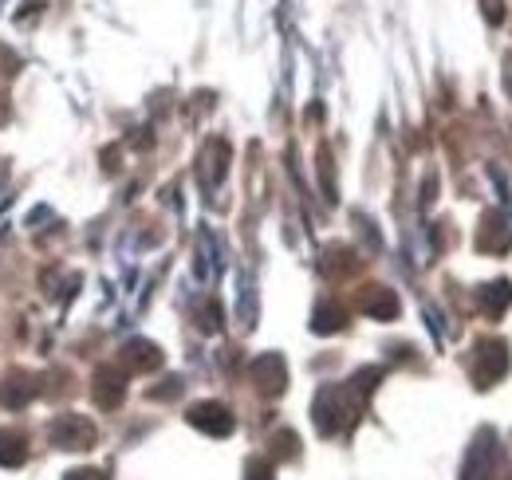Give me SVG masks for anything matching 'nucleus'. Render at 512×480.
Segmentation results:
<instances>
[{
	"instance_id": "obj_1",
	"label": "nucleus",
	"mask_w": 512,
	"mask_h": 480,
	"mask_svg": "<svg viewBox=\"0 0 512 480\" xmlns=\"http://www.w3.org/2000/svg\"><path fill=\"white\" fill-rule=\"evenodd\" d=\"M383 382V370L379 366H367L359 374H351L343 386H323L316 394V406H312V421L323 437H335V433H347L355 429L363 418V406L367 398L375 394V386Z\"/></svg>"
},
{
	"instance_id": "obj_2",
	"label": "nucleus",
	"mask_w": 512,
	"mask_h": 480,
	"mask_svg": "<svg viewBox=\"0 0 512 480\" xmlns=\"http://www.w3.org/2000/svg\"><path fill=\"white\" fill-rule=\"evenodd\" d=\"M509 366H512V355L505 339H477L473 351H469V359H465V370H469V378H473L477 390H493L509 374Z\"/></svg>"
},
{
	"instance_id": "obj_3",
	"label": "nucleus",
	"mask_w": 512,
	"mask_h": 480,
	"mask_svg": "<svg viewBox=\"0 0 512 480\" xmlns=\"http://www.w3.org/2000/svg\"><path fill=\"white\" fill-rule=\"evenodd\" d=\"M501 457H505V449H501V437H497V429H477L473 433V441L465 445V457H461V473L457 480H493L497 477V469H501Z\"/></svg>"
},
{
	"instance_id": "obj_4",
	"label": "nucleus",
	"mask_w": 512,
	"mask_h": 480,
	"mask_svg": "<svg viewBox=\"0 0 512 480\" xmlns=\"http://www.w3.org/2000/svg\"><path fill=\"white\" fill-rule=\"evenodd\" d=\"M48 441L56 449H67V453H87V449L99 445V429H95V421H87L83 414H60L48 425Z\"/></svg>"
},
{
	"instance_id": "obj_5",
	"label": "nucleus",
	"mask_w": 512,
	"mask_h": 480,
	"mask_svg": "<svg viewBox=\"0 0 512 480\" xmlns=\"http://www.w3.org/2000/svg\"><path fill=\"white\" fill-rule=\"evenodd\" d=\"M249 382L256 386V394H264V398H280L284 390H288V362L280 359V355H260L253 359L249 366Z\"/></svg>"
},
{
	"instance_id": "obj_6",
	"label": "nucleus",
	"mask_w": 512,
	"mask_h": 480,
	"mask_svg": "<svg viewBox=\"0 0 512 480\" xmlns=\"http://www.w3.org/2000/svg\"><path fill=\"white\" fill-rule=\"evenodd\" d=\"M91 398L99 410H119L123 398H127V370L123 366H99L95 378H91Z\"/></svg>"
},
{
	"instance_id": "obj_7",
	"label": "nucleus",
	"mask_w": 512,
	"mask_h": 480,
	"mask_svg": "<svg viewBox=\"0 0 512 480\" xmlns=\"http://www.w3.org/2000/svg\"><path fill=\"white\" fill-rule=\"evenodd\" d=\"M186 421H190L193 429H201L205 437H229V433L237 429L233 410H229V406H221V402H193Z\"/></svg>"
},
{
	"instance_id": "obj_8",
	"label": "nucleus",
	"mask_w": 512,
	"mask_h": 480,
	"mask_svg": "<svg viewBox=\"0 0 512 480\" xmlns=\"http://www.w3.org/2000/svg\"><path fill=\"white\" fill-rule=\"evenodd\" d=\"M359 311H363L367 319L390 323V319H398L402 303H398V296H394V292H390L386 284H367V288L359 292Z\"/></svg>"
},
{
	"instance_id": "obj_9",
	"label": "nucleus",
	"mask_w": 512,
	"mask_h": 480,
	"mask_svg": "<svg viewBox=\"0 0 512 480\" xmlns=\"http://www.w3.org/2000/svg\"><path fill=\"white\" fill-rule=\"evenodd\" d=\"M512 244V225L501 217V213H485L481 217V229H477V252H485V256H501V252H509Z\"/></svg>"
},
{
	"instance_id": "obj_10",
	"label": "nucleus",
	"mask_w": 512,
	"mask_h": 480,
	"mask_svg": "<svg viewBox=\"0 0 512 480\" xmlns=\"http://www.w3.org/2000/svg\"><path fill=\"white\" fill-rule=\"evenodd\" d=\"M119 359H123V370H127V374H150V370L162 366V351H158L150 339H130L127 347L119 351Z\"/></svg>"
},
{
	"instance_id": "obj_11",
	"label": "nucleus",
	"mask_w": 512,
	"mask_h": 480,
	"mask_svg": "<svg viewBox=\"0 0 512 480\" xmlns=\"http://www.w3.org/2000/svg\"><path fill=\"white\" fill-rule=\"evenodd\" d=\"M32 398H36V382H32V374L12 370V374L0 382V406H4V410H24Z\"/></svg>"
},
{
	"instance_id": "obj_12",
	"label": "nucleus",
	"mask_w": 512,
	"mask_h": 480,
	"mask_svg": "<svg viewBox=\"0 0 512 480\" xmlns=\"http://www.w3.org/2000/svg\"><path fill=\"white\" fill-rule=\"evenodd\" d=\"M477 307L485 319H501L512 307V284L509 280H493V284H481L477 288Z\"/></svg>"
},
{
	"instance_id": "obj_13",
	"label": "nucleus",
	"mask_w": 512,
	"mask_h": 480,
	"mask_svg": "<svg viewBox=\"0 0 512 480\" xmlns=\"http://www.w3.org/2000/svg\"><path fill=\"white\" fill-rule=\"evenodd\" d=\"M225 170H229V142L213 138L205 146V154H201V178H205V185H217L225 178Z\"/></svg>"
},
{
	"instance_id": "obj_14",
	"label": "nucleus",
	"mask_w": 512,
	"mask_h": 480,
	"mask_svg": "<svg viewBox=\"0 0 512 480\" xmlns=\"http://www.w3.org/2000/svg\"><path fill=\"white\" fill-rule=\"evenodd\" d=\"M28 461V437L20 429H0V469H20Z\"/></svg>"
},
{
	"instance_id": "obj_15",
	"label": "nucleus",
	"mask_w": 512,
	"mask_h": 480,
	"mask_svg": "<svg viewBox=\"0 0 512 480\" xmlns=\"http://www.w3.org/2000/svg\"><path fill=\"white\" fill-rule=\"evenodd\" d=\"M343 327H347L343 303H335V300L316 303V311H312V331H316V335H335V331H343Z\"/></svg>"
},
{
	"instance_id": "obj_16",
	"label": "nucleus",
	"mask_w": 512,
	"mask_h": 480,
	"mask_svg": "<svg viewBox=\"0 0 512 480\" xmlns=\"http://www.w3.org/2000/svg\"><path fill=\"white\" fill-rule=\"evenodd\" d=\"M359 268V256L347 248V244H331L327 252H323V272L327 276H351Z\"/></svg>"
},
{
	"instance_id": "obj_17",
	"label": "nucleus",
	"mask_w": 512,
	"mask_h": 480,
	"mask_svg": "<svg viewBox=\"0 0 512 480\" xmlns=\"http://www.w3.org/2000/svg\"><path fill=\"white\" fill-rule=\"evenodd\" d=\"M272 461H296L300 457V437L292 433V429H280V433H272Z\"/></svg>"
},
{
	"instance_id": "obj_18",
	"label": "nucleus",
	"mask_w": 512,
	"mask_h": 480,
	"mask_svg": "<svg viewBox=\"0 0 512 480\" xmlns=\"http://www.w3.org/2000/svg\"><path fill=\"white\" fill-rule=\"evenodd\" d=\"M197 327H201V331H209V335H213V331H221V303L217 300L205 303V307L197 311Z\"/></svg>"
},
{
	"instance_id": "obj_19",
	"label": "nucleus",
	"mask_w": 512,
	"mask_h": 480,
	"mask_svg": "<svg viewBox=\"0 0 512 480\" xmlns=\"http://www.w3.org/2000/svg\"><path fill=\"white\" fill-rule=\"evenodd\" d=\"M245 480H276V473H272V461H264V457L245 461Z\"/></svg>"
},
{
	"instance_id": "obj_20",
	"label": "nucleus",
	"mask_w": 512,
	"mask_h": 480,
	"mask_svg": "<svg viewBox=\"0 0 512 480\" xmlns=\"http://www.w3.org/2000/svg\"><path fill=\"white\" fill-rule=\"evenodd\" d=\"M481 12L489 24H501L505 20V0H481Z\"/></svg>"
},
{
	"instance_id": "obj_21",
	"label": "nucleus",
	"mask_w": 512,
	"mask_h": 480,
	"mask_svg": "<svg viewBox=\"0 0 512 480\" xmlns=\"http://www.w3.org/2000/svg\"><path fill=\"white\" fill-rule=\"evenodd\" d=\"M320 174H323V189H327V197H335V181H331V154L320 150Z\"/></svg>"
},
{
	"instance_id": "obj_22",
	"label": "nucleus",
	"mask_w": 512,
	"mask_h": 480,
	"mask_svg": "<svg viewBox=\"0 0 512 480\" xmlns=\"http://www.w3.org/2000/svg\"><path fill=\"white\" fill-rule=\"evenodd\" d=\"M174 394H182V378H170V386L150 390V398H174Z\"/></svg>"
},
{
	"instance_id": "obj_23",
	"label": "nucleus",
	"mask_w": 512,
	"mask_h": 480,
	"mask_svg": "<svg viewBox=\"0 0 512 480\" xmlns=\"http://www.w3.org/2000/svg\"><path fill=\"white\" fill-rule=\"evenodd\" d=\"M64 480H107V477H103L99 469H71Z\"/></svg>"
},
{
	"instance_id": "obj_24",
	"label": "nucleus",
	"mask_w": 512,
	"mask_h": 480,
	"mask_svg": "<svg viewBox=\"0 0 512 480\" xmlns=\"http://www.w3.org/2000/svg\"><path fill=\"white\" fill-rule=\"evenodd\" d=\"M505 480H512V469H509V477H505Z\"/></svg>"
}]
</instances>
